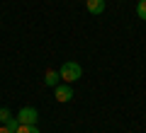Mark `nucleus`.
Masks as SVG:
<instances>
[{
  "mask_svg": "<svg viewBox=\"0 0 146 133\" xmlns=\"http://www.w3.org/2000/svg\"><path fill=\"white\" fill-rule=\"evenodd\" d=\"M17 121L25 123V126H36V121H39V111H36L34 107H22L20 111H17Z\"/></svg>",
  "mask_w": 146,
  "mask_h": 133,
  "instance_id": "2",
  "label": "nucleus"
},
{
  "mask_svg": "<svg viewBox=\"0 0 146 133\" xmlns=\"http://www.w3.org/2000/svg\"><path fill=\"white\" fill-rule=\"evenodd\" d=\"M58 80H61V75H58V70H54V68H49V70L44 73V85L46 87H56Z\"/></svg>",
  "mask_w": 146,
  "mask_h": 133,
  "instance_id": "5",
  "label": "nucleus"
},
{
  "mask_svg": "<svg viewBox=\"0 0 146 133\" xmlns=\"http://www.w3.org/2000/svg\"><path fill=\"white\" fill-rule=\"evenodd\" d=\"M58 75H61L63 82L73 85L76 80H80V77H83V68H80V63H76V61H66L61 68H58Z\"/></svg>",
  "mask_w": 146,
  "mask_h": 133,
  "instance_id": "1",
  "label": "nucleus"
},
{
  "mask_svg": "<svg viewBox=\"0 0 146 133\" xmlns=\"http://www.w3.org/2000/svg\"><path fill=\"white\" fill-rule=\"evenodd\" d=\"M85 7H88L90 15H102L105 12V0H85Z\"/></svg>",
  "mask_w": 146,
  "mask_h": 133,
  "instance_id": "4",
  "label": "nucleus"
},
{
  "mask_svg": "<svg viewBox=\"0 0 146 133\" xmlns=\"http://www.w3.org/2000/svg\"><path fill=\"white\" fill-rule=\"evenodd\" d=\"M54 97H56V102H71L73 99V87L68 85V82H63V85H56L54 87Z\"/></svg>",
  "mask_w": 146,
  "mask_h": 133,
  "instance_id": "3",
  "label": "nucleus"
},
{
  "mask_svg": "<svg viewBox=\"0 0 146 133\" xmlns=\"http://www.w3.org/2000/svg\"><path fill=\"white\" fill-rule=\"evenodd\" d=\"M0 133H12V131H10V128L5 126V123H3V126H0Z\"/></svg>",
  "mask_w": 146,
  "mask_h": 133,
  "instance_id": "10",
  "label": "nucleus"
},
{
  "mask_svg": "<svg viewBox=\"0 0 146 133\" xmlns=\"http://www.w3.org/2000/svg\"><path fill=\"white\" fill-rule=\"evenodd\" d=\"M10 116H12V111H10V109H7V107H0V123H5Z\"/></svg>",
  "mask_w": 146,
  "mask_h": 133,
  "instance_id": "9",
  "label": "nucleus"
},
{
  "mask_svg": "<svg viewBox=\"0 0 146 133\" xmlns=\"http://www.w3.org/2000/svg\"><path fill=\"white\" fill-rule=\"evenodd\" d=\"M136 15H139V20H146V0L136 3Z\"/></svg>",
  "mask_w": 146,
  "mask_h": 133,
  "instance_id": "6",
  "label": "nucleus"
},
{
  "mask_svg": "<svg viewBox=\"0 0 146 133\" xmlns=\"http://www.w3.org/2000/svg\"><path fill=\"white\" fill-rule=\"evenodd\" d=\"M5 126L10 128L12 133H17V128H20V121H17V116H10V119H7V121H5Z\"/></svg>",
  "mask_w": 146,
  "mask_h": 133,
  "instance_id": "7",
  "label": "nucleus"
},
{
  "mask_svg": "<svg viewBox=\"0 0 146 133\" xmlns=\"http://www.w3.org/2000/svg\"><path fill=\"white\" fill-rule=\"evenodd\" d=\"M17 133H39V128H36V126H25V123H20Z\"/></svg>",
  "mask_w": 146,
  "mask_h": 133,
  "instance_id": "8",
  "label": "nucleus"
}]
</instances>
